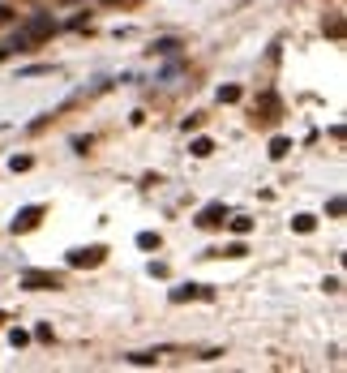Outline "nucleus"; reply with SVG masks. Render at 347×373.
<instances>
[{"mask_svg": "<svg viewBox=\"0 0 347 373\" xmlns=\"http://www.w3.org/2000/svg\"><path fill=\"white\" fill-rule=\"evenodd\" d=\"M52 35H56V22H52V13H35V17L26 22V26L17 31V39H13L9 47H13V52H26V47H39V43H47Z\"/></svg>", "mask_w": 347, "mask_h": 373, "instance_id": "1", "label": "nucleus"}, {"mask_svg": "<svg viewBox=\"0 0 347 373\" xmlns=\"http://www.w3.org/2000/svg\"><path fill=\"white\" fill-rule=\"evenodd\" d=\"M103 258H108L103 244H86V249H73L69 254V266L73 270H94V266H103Z\"/></svg>", "mask_w": 347, "mask_h": 373, "instance_id": "2", "label": "nucleus"}, {"mask_svg": "<svg viewBox=\"0 0 347 373\" xmlns=\"http://www.w3.org/2000/svg\"><path fill=\"white\" fill-rule=\"evenodd\" d=\"M22 288H35V292H56V288H60V275H52V270H26V275H22Z\"/></svg>", "mask_w": 347, "mask_h": 373, "instance_id": "3", "label": "nucleus"}, {"mask_svg": "<svg viewBox=\"0 0 347 373\" xmlns=\"http://www.w3.org/2000/svg\"><path fill=\"white\" fill-rule=\"evenodd\" d=\"M223 219H228V206H223V202H210L202 215H197V228H219Z\"/></svg>", "mask_w": 347, "mask_h": 373, "instance_id": "4", "label": "nucleus"}, {"mask_svg": "<svg viewBox=\"0 0 347 373\" xmlns=\"http://www.w3.org/2000/svg\"><path fill=\"white\" fill-rule=\"evenodd\" d=\"M39 219H43V206H26V210H17L13 232H31V228H39Z\"/></svg>", "mask_w": 347, "mask_h": 373, "instance_id": "5", "label": "nucleus"}, {"mask_svg": "<svg viewBox=\"0 0 347 373\" xmlns=\"http://www.w3.org/2000/svg\"><path fill=\"white\" fill-rule=\"evenodd\" d=\"M283 103H279V94H262L257 99V120H279Z\"/></svg>", "mask_w": 347, "mask_h": 373, "instance_id": "6", "label": "nucleus"}, {"mask_svg": "<svg viewBox=\"0 0 347 373\" xmlns=\"http://www.w3.org/2000/svg\"><path fill=\"white\" fill-rule=\"evenodd\" d=\"M193 296H202V301H210V288H176V292H171V301H193Z\"/></svg>", "mask_w": 347, "mask_h": 373, "instance_id": "7", "label": "nucleus"}, {"mask_svg": "<svg viewBox=\"0 0 347 373\" xmlns=\"http://www.w3.org/2000/svg\"><path fill=\"white\" fill-rule=\"evenodd\" d=\"M189 151H193L197 159H210V155H214V142H210V138H197V142L189 146Z\"/></svg>", "mask_w": 347, "mask_h": 373, "instance_id": "8", "label": "nucleus"}, {"mask_svg": "<svg viewBox=\"0 0 347 373\" xmlns=\"http://www.w3.org/2000/svg\"><path fill=\"white\" fill-rule=\"evenodd\" d=\"M291 228H296V232H313V228H317V219H313V215H296V219H291Z\"/></svg>", "mask_w": 347, "mask_h": 373, "instance_id": "9", "label": "nucleus"}, {"mask_svg": "<svg viewBox=\"0 0 347 373\" xmlns=\"http://www.w3.org/2000/svg\"><path fill=\"white\" fill-rule=\"evenodd\" d=\"M287 151H291V142H287V138H275V142H270V159H283Z\"/></svg>", "mask_w": 347, "mask_h": 373, "instance_id": "10", "label": "nucleus"}, {"mask_svg": "<svg viewBox=\"0 0 347 373\" xmlns=\"http://www.w3.org/2000/svg\"><path fill=\"white\" fill-rule=\"evenodd\" d=\"M228 223H232V232H236V236H244V232L253 228V219H244V215H236V219H228Z\"/></svg>", "mask_w": 347, "mask_h": 373, "instance_id": "11", "label": "nucleus"}, {"mask_svg": "<svg viewBox=\"0 0 347 373\" xmlns=\"http://www.w3.org/2000/svg\"><path fill=\"white\" fill-rule=\"evenodd\" d=\"M236 99H240V86H223L219 90V103H236Z\"/></svg>", "mask_w": 347, "mask_h": 373, "instance_id": "12", "label": "nucleus"}, {"mask_svg": "<svg viewBox=\"0 0 347 373\" xmlns=\"http://www.w3.org/2000/svg\"><path fill=\"white\" fill-rule=\"evenodd\" d=\"M137 244H142V249H159V236H155V232H142Z\"/></svg>", "mask_w": 347, "mask_h": 373, "instance_id": "13", "label": "nucleus"}, {"mask_svg": "<svg viewBox=\"0 0 347 373\" xmlns=\"http://www.w3.org/2000/svg\"><path fill=\"white\" fill-rule=\"evenodd\" d=\"M129 360H133V365H155V352H133Z\"/></svg>", "mask_w": 347, "mask_h": 373, "instance_id": "14", "label": "nucleus"}, {"mask_svg": "<svg viewBox=\"0 0 347 373\" xmlns=\"http://www.w3.org/2000/svg\"><path fill=\"white\" fill-rule=\"evenodd\" d=\"M9 167H13V172H26V167H31V155H17V159H13Z\"/></svg>", "mask_w": 347, "mask_h": 373, "instance_id": "15", "label": "nucleus"}, {"mask_svg": "<svg viewBox=\"0 0 347 373\" xmlns=\"http://www.w3.org/2000/svg\"><path fill=\"white\" fill-rule=\"evenodd\" d=\"M9 22H13V9H9V5H0V26H9Z\"/></svg>", "mask_w": 347, "mask_h": 373, "instance_id": "16", "label": "nucleus"}, {"mask_svg": "<svg viewBox=\"0 0 347 373\" xmlns=\"http://www.w3.org/2000/svg\"><path fill=\"white\" fill-rule=\"evenodd\" d=\"M103 5H116V0H103Z\"/></svg>", "mask_w": 347, "mask_h": 373, "instance_id": "17", "label": "nucleus"}, {"mask_svg": "<svg viewBox=\"0 0 347 373\" xmlns=\"http://www.w3.org/2000/svg\"><path fill=\"white\" fill-rule=\"evenodd\" d=\"M60 5H73V0H60Z\"/></svg>", "mask_w": 347, "mask_h": 373, "instance_id": "18", "label": "nucleus"}, {"mask_svg": "<svg viewBox=\"0 0 347 373\" xmlns=\"http://www.w3.org/2000/svg\"><path fill=\"white\" fill-rule=\"evenodd\" d=\"M0 322H5V313H0Z\"/></svg>", "mask_w": 347, "mask_h": 373, "instance_id": "19", "label": "nucleus"}]
</instances>
